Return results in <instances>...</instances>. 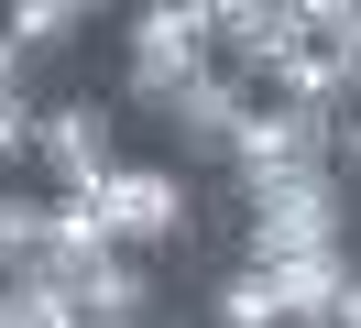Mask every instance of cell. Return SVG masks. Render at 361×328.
Instances as JSON below:
<instances>
[{"label": "cell", "mask_w": 361, "mask_h": 328, "mask_svg": "<svg viewBox=\"0 0 361 328\" xmlns=\"http://www.w3.org/2000/svg\"><path fill=\"white\" fill-rule=\"evenodd\" d=\"M307 22H317V44L339 55V87H350V109H361V0H307Z\"/></svg>", "instance_id": "12"}, {"label": "cell", "mask_w": 361, "mask_h": 328, "mask_svg": "<svg viewBox=\"0 0 361 328\" xmlns=\"http://www.w3.org/2000/svg\"><path fill=\"white\" fill-rule=\"evenodd\" d=\"M350 252V175L241 186V262H329Z\"/></svg>", "instance_id": "2"}, {"label": "cell", "mask_w": 361, "mask_h": 328, "mask_svg": "<svg viewBox=\"0 0 361 328\" xmlns=\"http://www.w3.org/2000/svg\"><path fill=\"white\" fill-rule=\"evenodd\" d=\"M263 274H274V306H285V328H339L350 252H329V262H263Z\"/></svg>", "instance_id": "8"}, {"label": "cell", "mask_w": 361, "mask_h": 328, "mask_svg": "<svg viewBox=\"0 0 361 328\" xmlns=\"http://www.w3.org/2000/svg\"><path fill=\"white\" fill-rule=\"evenodd\" d=\"M0 33L23 44V66H44V55H66L77 33H99V11H88V0H11Z\"/></svg>", "instance_id": "10"}, {"label": "cell", "mask_w": 361, "mask_h": 328, "mask_svg": "<svg viewBox=\"0 0 361 328\" xmlns=\"http://www.w3.org/2000/svg\"><path fill=\"white\" fill-rule=\"evenodd\" d=\"M208 66H219V0H142V11L121 22V99L154 109V121Z\"/></svg>", "instance_id": "1"}, {"label": "cell", "mask_w": 361, "mask_h": 328, "mask_svg": "<svg viewBox=\"0 0 361 328\" xmlns=\"http://www.w3.org/2000/svg\"><path fill=\"white\" fill-rule=\"evenodd\" d=\"M339 328H361V262H350V296H339Z\"/></svg>", "instance_id": "15"}, {"label": "cell", "mask_w": 361, "mask_h": 328, "mask_svg": "<svg viewBox=\"0 0 361 328\" xmlns=\"http://www.w3.org/2000/svg\"><path fill=\"white\" fill-rule=\"evenodd\" d=\"M77 208H88L99 241H110V252H132V262L197 241V186H186V164H121V175H99Z\"/></svg>", "instance_id": "3"}, {"label": "cell", "mask_w": 361, "mask_h": 328, "mask_svg": "<svg viewBox=\"0 0 361 328\" xmlns=\"http://www.w3.org/2000/svg\"><path fill=\"white\" fill-rule=\"evenodd\" d=\"M252 99H263V87H241L230 66H208L197 87H176V109H164V142H176L186 164H230V153H241Z\"/></svg>", "instance_id": "6"}, {"label": "cell", "mask_w": 361, "mask_h": 328, "mask_svg": "<svg viewBox=\"0 0 361 328\" xmlns=\"http://www.w3.org/2000/svg\"><path fill=\"white\" fill-rule=\"evenodd\" d=\"M44 252H55V186H11L0 175V284L33 274Z\"/></svg>", "instance_id": "9"}, {"label": "cell", "mask_w": 361, "mask_h": 328, "mask_svg": "<svg viewBox=\"0 0 361 328\" xmlns=\"http://www.w3.org/2000/svg\"><path fill=\"white\" fill-rule=\"evenodd\" d=\"M33 131H44L33 87H0V175H11V164H33Z\"/></svg>", "instance_id": "13"}, {"label": "cell", "mask_w": 361, "mask_h": 328, "mask_svg": "<svg viewBox=\"0 0 361 328\" xmlns=\"http://www.w3.org/2000/svg\"><path fill=\"white\" fill-rule=\"evenodd\" d=\"M23 77H33V66H23V44L0 33V87H23Z\"/></svg>", "instance_id": "14"}, {"label": "cell", "mask_w": 361, "mask_h": 328, "mask_svg": "<svg viewBox=\"0 0 361 328\" xmlns=\"http://www.w3.org/2000/svg\"><path fill=\"white\" fill-rule=\"evenodd\" d=\"M33 164H44L55 197H88L99 175H121V109L110 99H55L44 131H33Z\"/></svg>", "instance_id": "4"}, {"label": "cell", "mask_w": 361, "mask_h": 328, "mask_svg": "<svg viewBox=\"0 0 361 328\" xmlns=\"http://www.w3.org/2000/svg\"><path fill=\"white\" fill-rule=\"evenodd\" d=\"M208 306H219V328H285V306H274V274H263V262H230V274L208 284Z\"/></svg>", "instance_id": "11"}, {"label": "cell", "mask_w": 361, "mask_h": 328, "mask_svg": "<svg viewBox=\"0 0 361 328\" xmlns=\"http://www.w3.org/2000/svg\"><path fill=\"white\" fill-rule=\"evenodd\" d=\"M66 306H77V328H154V262H132V252L88 262Z\"/></svg>", "instance_id": "7"}, {"label": "cell", "mask_w": 361, "mask_h": 328, "mask_svg": "<svg viewBox=\"0 0 361 328\" xmlns=\"http://www.w3.org/2000/svg\"><path fill=\"white\" fill-rule=\"evenodd\" d=\"M307 44H317L307 0H219V66H230L241 87H274Z\"/></svg>", "instance_id": "5"}]
</instances>
